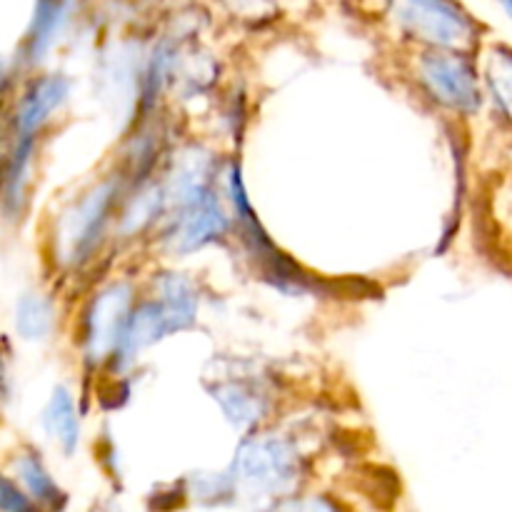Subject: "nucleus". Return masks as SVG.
Listing matches in <instances>:
<instances>
[{
    "mask_svg": "<svg viewBox=\"0 0 512 512\" xmlns=\"http://www.w3.org/2000/svg\"><path fill=\"white\" fill-rule=\"evenodd\" d=\"M398 18L415 35L433 43L455 45L470 35V20L453 0H398Z\"/></svg>",
    "mask_w": 512,
    "mask_h": 512,
    "instance_id": "nucleus-1",
    "label": "nucleus"
},
{
    "mask_svg": "<svg viewBox=\"0 0 512 512\" xmlns=\"http://www.w3.org/2000/svg\"><path fill=\"white\" fill-rule=\"evenodd\" d=\"M423 78L443 103L473 113L480 105L473 68L455 55H428L423 60Z\"/></svg>",
    "mask_w": 512,
    "mask_h": 512,
    "instance_id": "nucleus-2",
    "label": "nucleus"
},
{
    "mask_svg": "<svg viewBox=\"0 0 512 512\" xmlns=\"http://www.w3.org/2000/svg\"><path fill=\"white\" fill-rule=\"evenodd\" d=\"M128 310V288H113L95 303L90 315V350L105 353L110 343L123 338V320Z\"/></svg>",
    "mask_w": 512,
    "mask_h": 512,
    "instance_id": "nucleus-3",
    "label": "nucleus"
},
{
    "mask_svg": "<svg viewBox=\"0 0 512 512\" xmlns=\"http://www.w3.org/2000/svg\"><path fill=\"white\" fill-rule=\"evenodd\" d=\"M65 98V80L45 78L25 95L23 105L18 110V130L23 138H28L40 123L50 115V110Z\"/></svg>",
    "mask_w": 512,
    "mask_h": 512,
    "instance_id": "nucleus-4",
    "label": "nucleus"
},
{
    "mask_svg": "<svg viewBox=\"0 0 512 512\" xmlns=\"http://www.w3.org/2000/svg\"><path fill=\"white\" fill-rule=\"evenodd\" d=\"M225 228V218L218 213L213 203H200L198 208L190 210L185 215L183 225L175 233V240H178V248L188 250V248H198V245H205L208 240H213L220 230Z\"/></svg>",
    "mask_w": 512,
    "mask_h": 512,
    "instance_id": "nucleus-5",
    "label": "nucleus"
},
{
    "mask_svg": "<svg viewBox=\"0 0 512 512\" xmlns=\"http://www.w3.org/2000/svg\"><path fill=\"white\" fill-rule=\"evenodd\" d=\"M45 425L65 445L68 453L75 448V443H78V418H75L73 400H70V395L63 388L55 390L53 400H50L48 413H45Z\"/></svg>",
    "mask_w": 512,
    "mask_h": 512,
    "instance_id": "nucleus-6",
    "label": "nucleus"
},
{
    "mask_svg": "<svg viewBox=\"0 0 512 512\" xmlns=\"http://www.w3.org/2000/svg\"><path fill=\"white\" fill-rule=\"evenodd\" d=\"M110 200V188L95 190V195H90L88 200L83 203V208L78 210V220L73 223V248L83 250L90 240L95 238V230L100 228L103 223L105 208H108Z\"/></svg>",
    "mask_w": 512,
    "mask_h": 512,
    "instance_id": "nucleus-7",
    "label": "nucleus"
},
{
    "mask_svg": "<svg viewBox=\"0 0 512 512\" xmlns=\"http://www.w3.org/2000/svg\"><path fill=\"white\" fill-rule=\"evenodd\" d=\"M53 323V310L43 298L28 295L18 305V328L25 338H45Z\"/></svg>",
    "mask_w": 512,
    "mask_h": 512,
    "instance_id": "nucleus-8",
    "label": "nucleus"
},
{
    "mask_svg": "<svg viewBox=\"0 0 512 512\" xmlns=\"http://www.w3.org/2000/svg\"><path fill=\"white\" fill-rule=\"evenodd\" d=\"M60 15H63V3H60V0H43V3H40L38 18H35V28H33L35 55L48 45L50 38H53L55 28H58L60 23Z\"/></svg>",
    "mask_w": 512,
    "mask_h": 512,
    "instance_id": "nucleus-9",
    "label": "nucleus"
},
{
    "mask_svg": "<svg viewBox=\"0 0 512 512\" xmlns=\"http://www.w3.org/2000/svg\"><path fill=\"white\" fill-rule=\"evenodd\" d=\"M20 470H23V480L28 483V488L33 490L35 498H43V500H50V498H58V488L53 485V480L45 475L43 465L38 463L35 458H23V463H20Z\"/></svg>",
    "mask_w": 512,
    "mask_h": 512,
    "instance_id": "nucleus-10",
    "label": "nucleus"
},
{
    "mask_svg": "<svg viewBox=\"0 0 512 512\" xmlns=\"http://www.w3.org/2000/svg\"><path fill=\"white\" fill-rule=\"evenodd\" d=\"M493 85L498 90V100L503 103V108L508 110V115H512V55H503V65L500 70H493Z\"/></svg>",
    "mask_w": 512,
    "mask_h": 512,
    "instance_id": "nucleus-11",
    "label": "nucleus"
},
{
    "mask_svg": "<svg viewBox=\"0 0 512 512\" xmlns=\"http://www.w3.org/2000/svg\"><path fill=\"white\" fill-rule=\"evenodd\" d=\"M505 8H508L510 15H512V0H505Z\"/></svg>",
    "mask_w": 512,
    "mask_h": 512,
    "instance_id": "nucleus-12",
    "label": "nucleus"
}]
</instances>
